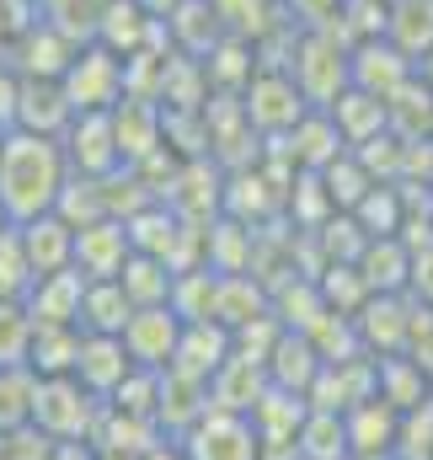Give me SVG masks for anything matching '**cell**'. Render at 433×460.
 <instances>
[{"instance_id":"cell-1","label":"cell","mask_w":433,"mask_h":460,"mask_svg":"<svg viewBox=\"0 0 433 460\" xmlns=\"http://www.w3.org/2000/svg\"><path fill=\"white\" fill-rule=\"evenodd\" d=\"M70 182V161L54 134L32 128H5L0 134V215L11 226H27L59 204Z\"/></svg>"},{"instance_id":"cell-2","label":"cell","mask_w":433,"mask_h":460,"mask_svg":"<svg viewBox=\"0 0 433 460\" xmlns=\"http://www.w3.org/2000/svg\"><path fill=\"white\" fill-rule=\"evenodd\" d=\"M59 92H65V102L75 113H112L128 97V59H118L97 38L92 43H75L70 65L59 75Z\"/></svg>"},{"instance_id":"cell-3","label":"cell","mask_w":433,"mask_h":460,"mask_svg":"<svg viewBox=\"0 0 433 460\" xmlns=\"http://www.w3.org/2000/svg\"><path fill=\"white\" fill-rule=\"evenodd\" d=\"M289 81L300 86V97H305L311 108H331V97L348 92V43H342L331 27H305L300 59H295Z\"/></svg>"},{"instance_id":"cell-4","label":"cell","mask_w":433,"mask_h":460,"mask_svg":"<svg viewBox=\"0 0 433 460\" xmlns=\"http://www.w3.org/2000/svg\"><path fill=\"white\" fill-rule=\"evenodd\" d=\"M92 412H97V396L75 375L38 380V391H32V429L43 439H81L92 429Z\"/></svg>"},{"instance_id":"cell-5","label":"cell","mask_w":433,"mask_h":460,"mask_svg":"<svg viewBox=\"0 0 433 460\" xmlns=\"http://www.w3.org/2000/svg\"><path fill=\"white\" fill-rule=\"evenodd\" d=\"M177 450H182V460H262V439H257L252 418L209 407L199 423L182 429Z\"/></svg>"},{"instance_id":"cell-6","label":"cell","mask_w":433,"mask_h":460,"mask_svg":"<svg viewBox=\"0 0 433 460\" xmlns=\"http://www.w3.org/2000/svg\"><path fill=\"white\" fill-rule=\"evenodd\" d=\"M177 338H182V316H177L172 305H139V311H128V322H123V332H118L128 364H134V369H155V375L172 369Z\"/></svg>"},{"instance_id":"cell-7","label":"cell","mask_w":433,"mask_h":460,"mask_svg":"<svg viewBox=\"0 0 433 460\" xmlns=\"http://www.w3.org/2000/svg\"><path fill=\"white\" fill-rule=\"evenodd\" d=\"M305 113H311V102L300 97V86L284 70H252V81H246V123L252 128L289 134Z\"/></svg>"},{"instance_id":"cell-8","label":"cell","mask_w":433,"mask_h":460,"mask_svg":"<svg viewBox=\"0 0 433 460\" xmlns=\"http://www.w3.org/2000/svg\"><path fill=\"white\" fill-rule=\"evenodd\" d=\"M59 150L75 177H108L118 172V139H112V113H75L70 128L59 134Z\"/></svg>"},{"instance_id":"cell-9","label":"cell","mask_w":433,"mask_h":460,"mask_svg":"<svg viewBox=\"0 0 433 460\" xmlns=\"http://www.w3.org/2000/svg\"><path fill=\"white\" fill-rule=\"evenodd\" d=\"M128 230L123 220H92V226L75 230V241H70V268L81 273V279H118V268L128 262Z\"/></svg>"},{"instance_id":"cell-10","label":"cell","mask_w":433,"mask_h":460,"mask_svg":"<svg viewBox=\"0 0 433 460\" xmlns=\"http://www.w3.org/2000/svg\"><path fill=\"white\" fill-rule=\"evenodd\" d=\"M81 273L65 268V273H43L32 279V289L22 295V311L32 327H75V311H81ZM81 332V327H75Z\"/></svg>"},{"instance_id":"cell-11","label":"cell","mask_w":433,"mask_h":460,"mask_svg":"<svg viewBox=\"0 0 433 460\" xmlns=\"http://www.w3.org/2000/svg\"><path fill=\"white\" fill-rule=\"evenodd\" d=\"M128 353H123V343L118 338H102V332H81V348H75V380L97 396V402H108L112 391L128 380Z\"/></svg>"},{"instance_id":"cell-12","label":"cell","mask_w":433,"mask_h":460,"mask_svg":"<svg viewBox=\"0 0 433 460\" xmlns=\"http://www.w3.org/2000/svg\"><path fill=\"white\" fill-rule=\"evenodd\" d=\"M70 118H75V108L65 102L59 81H27V75H22L11 128H32V134H54V139H59V134L70 128Z\"/></svg>"},{"instance_id":"cell-13","label":"cell","mask_w":433,"mask_h":460,"mask_svg":"<svg viewBox=\"0 0 433 460\" xmlns=\"http://www.w3.org/2000/svg\"><path fill=\"white\" fill-rule=\"evenodd\" d=\"M16 241H22V252H27L32 279H43V273H65V268H70V241H75V230L65 226L54 209L38 215V220H27V226H16Z\"/></svg>"},{"instance_id":"cell-14","label":"cell","mask_w":433,"mask_h":460,"mask_svg":"<svg viewBox=\"0 0 433 460\" xmlns=\"http://www.w3.org/2000/svg\"><path fill=\"white\" fill-rule=\"evenodd\" d=\"M128 295L118 289V279H86L81 284V311H75V327L81 332H102V338H118L123 322H128Z\"/></svg>"},{"instance_id":"cell-15","label":"cell","mask_w":433,"mask_h":460,"mask_svg":"<svg viewBox=\"0 0 433 460\" xmlns=\"http://www.w3.org/2000/svg\"><path fill=\"white\" fill-rule=\"evenodd\" d=\"M118 289L128 295L134 311H139V305H172L177 279H172V262H161V257H150V252H128V262L118 268Z\"/></svg>"},{"instance_id":"cell-16","label":"cell","mask_w":433,"mask_h":460,"mask_svg":"<svg viewBox=\"0 0 433 460\" xmlns=\"http://www.w3.org/2000/svg\"><path fill=\"white\" fill-rule=\"evenodd\" d=\"M289 155H295V166H305V172H326L337 155H348L342 150V134H337V123L322 113V108H311V113L300 118L295 128H289Z\"/></svg>"},{"instance_id":"cell-17","label":"cell","mask_w":433,"mask_h":460,"mask_svg":"<svg viewBox=\"0 0 433 460\" xmlns=\"http://www.w3.org/2000/svg\"><path fill=\"white\" fill-rule=\"evenodd\" d=\"M75 348H81V332H75V327H32L27 369H32L38 380L70 375V369H75Z\"/></svg>"},{"instance_id":"cell-18","label":"cell","mask_w":433,"mask_h":460,"mask_svg":"<svg viewBox=\"0 0 433 460\" xmlns=\"http://www.w3.org/2000/svg\"><path fill=\"white\" fill-rule=\"evenodd\" d=\"M295 456L300 460H348V429H342V412H322V407H311L305 423L295 429Z\"/></svg>"},{"instance_id":"cell-19","label":"cell","mask_w":433,"mask_h":460,"mask_svg":"<svg viewBox=\"0 0 433 460\" xmlns=\"http://www.w3.org/2000/svg\"><path fill=\"white\" fill-rule=\"evenodd\" d=\"M32 391H38V375L27 364L0 369V434H16L32 423Z\"/></svg>"},{"instance_id":"cell-20","label":"cell","mask_w":433,"mask_h":460,"mask_svg":"<svg viewBox=\"0 0 433 460\" xmlns=\"http://www.w3.org/2000/svg\"><path fill=\"white\" fill-rule=\"evenodd\" d=\"M27 289H32L27 252H22V241H16V226H5V235H0V300H16V305H22Z\"/></svg>"},{"instance_id":"cell-21","label":"cell","mask_w":433,"mask_h":460,"mask_svg":"<svg viewBox=\"0 0 433 460\" xmlns=\"http://www.w3.org/2000/svg\"><path fill=\"white\" fill-rule=\"evenodd\" d=\"M27 343H32V322L16 300H0V369L27 364Z\"/></svg>"},{"instance_id":"cell-22","label":"cell","mask_w":433,"mask_h":460,"mask_svg":"<svg viewBox=\"0 0 433 460\" xmlns=\"http://www.w3.org/2000/svg\"><path fill=\"white\" fill-rule=\"evenodd\" d=\"M43 5V22H54L59 32H86L92 38V27H97V16H102V5L108 0H38Z\"/></svg>"},{"instance_id":"cell-23","label":"cell","mask_w":433,"mask_h":460,"mask_svg":"<svg viewBox=\"0 0 433 460\" xmlns=\"http://www.w3.org/2000/svg\"><path fill=\"white\" fill-rule=\"evenodd\" d=\"M402 353L433 380V305H412V316H407V348Z\"/></svg>"},{"instance_id":"cell-24","label":"cell","mask_w":433,"mask_h":460,"mask_svg":"<svg viewBox=\"0 0 433 460\" xmlns=\"http://www.w3.org/2000/svg\"><path fill=\"white\" fill-rule=\"evenodd\" d=\"M407 289L418 295V305H433V246L412 252V273H407Z\"/></svg>"},{"instance_id":"cell-25","label":"cell","mask_w":433,"mask_h":460,"mask_svg":"<svg viewBox=\"0 0 433 460\" xmlns=\"http://www.w3.org/2000/svg\"><path fill=\"white\" fill-rule=\"evenodd\" d=\"M289 11L305 27H331V16H342V0H289Z\"/></svg>"},{"instance_id":"cell-26","label":"cell","mask_w":433,"mask_h":460,"mask_svg":"<svg viewBox=\"0 0 433 460\" xmlns=\"http://www.w3.org/2000/svg\"><path fill=\"white\" fill-rule=\"evenodd\" d=\"M16 86H22V75L11 65H0V128H11V118H16Z\"/></svg>"},{"instance_id":"cell-27","label":"cell","mask_w":433,"mask_h":460,"mask_svg":"<svg viewBox=\"0 0 433 460\" xmlns=\"http://www.w3.org/2000/svg\"><path fill=\"white\" fill-rule=\"evenodd\" d=\"M412 75H418V81H423V86L433 92V49H423V54H418V65H412Z\"/></svg>"},{"instance_id":"cell-28","label":"cell","mask_w":433,"mask_h":460,"mask_svg":"<svg viewBox=\"0 0 433 460\" xmlns=\"http://www.w3.org/2000/svg\"><path fill=\"white\" fill-rule=\"evenodd\" d=\"M5 226H11V220H5V215H0V235H5Z\"/></svg>"},{"instance_id":"cell-29","label":"cell","mask_w":433,"mask_h":460,"mask_svg":"<svg viewBox=\"0 0 433 460\" xmlns=\"http://www.w3.org/2000/svg\"><path fill=\"white\" fill-rule=\"evenodd\" d=\"M0 134H5V128H0Z\"/></svg>"},{"instance_id":"cell-30","label":"cell","mask_w":433,"mask_h":460,"mask_svg":"<svg viewBox=\"0 0 433 460\" xmlns=\"http://www.w3.org/2000/svg\"><path fill=\"white\" fill-rule=\"evenodd\" d=\"M429 396H433V391H429Z\"/></svg>"}]
</instances>
